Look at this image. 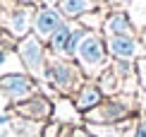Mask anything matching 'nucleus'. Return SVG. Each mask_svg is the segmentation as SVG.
<instances>
[{
  "mask_svg": "<svg viewBox=\"0 0 146 137\" xmlns=\"http://www.w3.org/2000/svg\"><path fill=\"white\" fill-rule=\"evenodd\" d=\"M5 123H10V116L7 113H0V125H5Z\"/></svg>",
  "mask_w": 146,
  "mask_h": 137,
  "instance_id": "nucleus-27",
  "label": "nucleus"
},
{
  "mask_svg": "<svg viewBox=\"0 0 146 137\" xmlns=\"http://www.w3.org/2000/svg\"><path fill=\"white\" fill-rule=\"evenodd\" d=\"M79 116H82V113L74 108V103H72L70 96H58L55 101H53V120H58L60 125L74 128Z\"/></svg>",
  "mask_w": 146,
  "mask_h": 137,
  "instance_id": "nucleus-12",
  "label": "nucleus"
},
{
  "mask_svg": "<svg viewBox=\"0 0 146 137\" xmlns=\"http://www.w3.org/2000/svg\"><path fill=\"white\" fill-rule=\"evenodd\" d=\"M106 15H108V10L106 7H96V10H91L86 12L84 17H79V27H84L86 32H98L101 34V29H103V22H106Z\"/></svg>",
  "mask_w": 146,
  "mask_h": 137,
  "instance_id": "nucleus-16",
  "label": "nucleus"
},
{
  "mask_svg": "<svg viewBox=\"0 0 146 137\" xmlns=\"http://www.w3.org/2000/svg\"><path fill=\"white\" fill-rule=\"evenodd\" d=\"M65 22H67V19H65L55 7H36L31 34L36 36V39H41L43 43H48V41H50V36L55 34Z\"/></svg>",
  "mask_w": 146,
  "mask_h": 137,
  "instance_id": "nucleus-9",
  "label": "nucleus"
},
{
  "mask_svg": "<svg viewBox=\"0 0 146 137\" xmlns=\"http://www.w3.org/2000/svg\"><path fill=\"white\" fill-rule=\"evenodd\" d=\"M134 67H137V82H139V87H141V89L146 91V55L137 60Z\"/></svg>",
  "mask_w": 146,
  "mask_h": 137,
  "instance_id": "nucleus-20",
  "label": "nucleus"
},
{
  "mask_svg": "<svg viewBox=\"0 0 146 137\" xmlns=\"http://www.w3.org/2000/svg\"><path fill=\"white\" fill-rule=\"evenodd\" d=\"M15 53H17V58H19V63L24 65V72L31 75L38 84L43 82L46 60H48V55H50L48 48H46V43L41 39H36L34 34H29V36H24V39L17 41Z\"/></svg>",
  "mask_w": 146,
  "mask_h": 137,
  "instance_id": "nucleus-3",
  "label": "nucleus"
},
{
  "mask_svg": "<svg viewBox=\"0 0 146 137\" xmlns=\"http://www.w3.org/2000/svg\"><path fill=\"white\" fill-rule=\"evenodd\" d=\"M10 51H15V48L0 46V65H5V63H7V58H10Z\"/></svg>",
  "mask_w": 146,
  "mask_h": 137,
  "instance_id": "nucleus-23",
  "label": "nucleus"
},
{
  "mask_svg": "<svg viewBox=\"0 0 146 137\" xmlns=\"http://www.w3.org/2000/svg\"><path fill=\"white\" fill-rule=\"evenodd\" d=\"M144 118H146V116H144Z\"/></svg>",
  "mask_w": 146,
  "mask_h": 137,
  "instance_id": "nucleus-31",
  "label": "nucleus"
},
{
  "mask_svg": "<svg viewBox=\"0 0 146 137\" xmlns=\"http://www.w3.org/2000/svg\"><path fill=\"white\" fill-rule=\"evenodd\" d=\"M0 94L10 101V108L27 99H31L34 94H38V82L27 72H7L0 77Z\"/></svg>",
  "mask_w": 146,
  "mask_h": 137,
  "instance_id": "nucleus-5",
  "label": "nucleus"
},
{
  "mask_svg": "<svg viewBox=\"0 0 146 137\" xmlns=\"http://www.w3.org/2000/svg\"><path fill=\"white\" fill-rule=\"evenodd\" d=\"M65 125H60L58 120H48L41 125V137H62Z\"/></svg>",
  "mask_w": 146,
  "mask_h": 137,
  "instance_id": "nucleus-19",
  "label": "nucleus"
},
{
  "mask_svg": "<svg viewBox=\"0 0 146 137\" xmlns=\"http://www.w3.org/2000/svg\"><path fill=\"white\" fill-rule=\"evenodd\" d=\"M43 82H48V87L58 91L60 96H74L77 89L86 82L84 72L79 70V65L74 60L60 58V55H48L46 60V70H43Z\"/></svg>",
  "mask_w": 146,
  "mask_h": 137,
  "instance_id": "nucleus-1",
  "label": "nucleus"
},
{
  "mask_svg": "<svg viewBox=\"0 0 146 137\" xmlns=\"http://www.w3.org/2000/svg\"><path fill=\"white\" fill-rule=\"evenodd\" d=\"M36 3H38V7H55L58 10L60 0H36Z\"/></svg>",
  "mask_w": 146,
  "mask_h": 137,
  "instance_id": "nucleus-24",
  "label": "nucleus"
},
{
  "mask_svg": "<svg viewBox=\"0 0 146 137\" xmlns=\"http://www.w3.org/2000/svg\"><path fill=\"white\" fill-rule=\"evenodd\" d=\"M36 7L38 5H15L12 10L0 15V29H5L15 41L29 36L31 34V27H34Z\"/></svg>",
  "mask_w": 146,
  "mask_h": 137,
  "instance_id": "nucleus-6",
  "label": "nucleus"
},
{
  "mask_svg": "<svg viewBox=\"0 0 146 137\" xmlns=\"http://www.w3.org/2000/svg\"><path fill=\"white\" fill-rule=\"evenodd\" d=\"M103 99H106V96H103L101 87L96 84V79H86V82L77 89V94L72 96V103H74V108L82 116H86L89 111H94L96 106L103 103Z\"/></svg>",
  "mask_w": 146,
  "mask_h": 137,
  "instance_id": "nucleus-11",
  "label": "nucleus"
},
{
  "mask_svg": "<svg viewBox=\"0 0 146 137\" xmlns=\"http://www.w3.org/2000/svg\"><path fill=\"white\" fill-rule=\"evenodd\" d=\"M12 113H17V118H22V120L48 123L53 120V99L46 94H34L31 99L12 106Z\"/></svg>",
  "mask_w": 146,
  "mask_h": 137,
  "instance_id": "nucleus-7",
  "label": "nucleus"
},
{
  "mask_svg": "<svg viewBox=\"0 0 146 137\" xmlns=\"http://www.w3.org/2000/svg\"><path fill=\"white\" fill-rule=\"evenodd\" d=\"M15 132H19L22 137H41V125H36V123H31V120H22V118H17L15 120Z\"/></svg>",
  "mask_w": 146,
  "mask_h": 137,
  "instance_id": "nucleus-18",
  "label": "nucleus"
},
{
  "mask_svg": "<svg viewBox=\"0 0 146 137\" xmlns=\"http://www.w3.org/2000/svg\"><path fill=\"white\" fill-rule=\"evenodd\" d=\"M132 3H134V0H106V7H110V10H127Z\"/></svg>",
  "mask_w": 146,
  "mask_h": 137,
  "instance_id": "nucleus-21",
  "label": "nucleus"
},
{
  "mask_svg": "<svg viewBox=\"0 0 146 137\" xmlns=\"http://www.w3.org/2000/svg\"><path fill=\"white\" fill-rule=\"evenodd\" d=\"M106 48H108L110 60L137 63L139 58L146 55V48L139 36H110V39H106Z\"/></svg>",
  "mask_w": 146,
  "mask_h": 137,
  "instance_id": "nucleus-8",
  "label": "nucleus"
},
{
  "mask_svg": "<svg viewBox=\"0 0 146 137\" xmlns=\"http://www.w3.org/2000/svg\"><path fill=\"white\" fill-rule=\"evenodd\" d=\"M72 137H94V135H91L86 128H74L72 130Z\"/></svg>",
  "mask_w": 146,
  "mask_h": 137,
  "instance_id": "nucleus-25",
  "label": "nucleus"
},
{
  "mask_svg": "<svg viewBox=\"0 0 146 137\" xmlns=\"http://www.w3.org/2000/svg\"><path fill=\"white\" fill-rule=\"evenodd\" d=\"M15 3H17V5H38L36 0H15Z\"/></svg>",
  "mask_w": 146,
  "mask_h": 137,
  "instance_id": "nucleus-26",
  "label": "nucleus"
},
{
  "mask_svg": "<svg viewBox=\"0 0 146 137\" xmlns=\"http://www.w3.org/2000/svg\"><path fill=\"white\" fill-rule=\"evenodd\" d=\"M132 101L134 99L129 96H110L103 99L101 106H96L94 111H89L84 116V120L89 125H120V123L129 120L134 108H132Z\"/></svg>",
  "mask_w": 146,
  "mask_h": 137,
  "instance_id": "nucleus-4",
  "label": "nucleus"
},
{
  "mask_svg": "<svg viewBox=\"0 0 146 137\" xmlns=\"http://www.w3.org/2000/svg\"><path fill=\"white\" fill-rule=\"evenodd\" d=\"M127 15H129L132 24L139 34L146 32V0H134V3L127 7Z\"/></svg>",
  "mask_w": 146,
  "mask_h": 137,
  "instance_id": "nucleus-17",
  "label": "nucleus"
},
{
  "mask_svg": "<svg viewBox=\"0 0 146 137\" xmlns=\"http://www.w3.org/2000/svg\"><path fill=\"white\" fill-rule=\"evenodd\" d=\"M101 34L106 39H110V36H139L129 15H127V10H108Z\"/></svg>",
  "mask_w": 146,
  "mask_h": 137,
  "instance_id": "nucleus-10",
  "label": "nucleus"
},
{
  "mask_svg": "<svg viewBox=\"0 0 146 137\" xmlns=\"http://www.w3.org/2000/svg\"><path fill=\"white\" fill-rule=\"evenodd\" d=\"M91 3H94L96 7H106V0H91Z\"/></svg>",
  "mask_w": 146,
  "mask_h": 137,
  "instance_id": "nucleus-28",
  "label": "nucleus"
},
{
  "mask_svg": "<svg viewBox=\"0 0 146 137\" xmlns=\"http://www.w3.org/2000/svg\"><path fill=\"white\" fill-rule=\"evenodd\" d=\"M132 137H146V118H139L134 130H132Z\"/></svg>",
  "mask_w": 146,
  "mask_h": 137,
  "instance_id": "nucleus-22",
  "label": "nucleus"
},
{
  "mask_svg": "<svg viewBox=\"0 0 146 137\" xmlns=\"http://www.w3.org/2000/svg\"><path fill=\"white\" fill-rule=\"evenodd\" d=\"M91 10H96V5L91 0H60L58 5V12L67 22H79V17H84Z\"/></svg>",
  "mask_w": 146,
  "mask_h": 137,
  "instance_id": "nucleus-13",
  "label": "nucleus"
},
{
  "mask_svg": "<svg viewBox=\"0 0 146 137\" xmlns=\"http://www.w3.org/2000/svg\"><path fill=\"white\" fill-rule=\"evenodd\" d=\"M72 32H74V22H65L62 27H60L58 32L50 36V41L46 43L48 53H50V55H60V58H65V51H67V43H70Z\"/></svg>",
  "mask_w": 146,
  "mask_h": 137,
  "instance_id": "nucleus-14",
  "label": "nucleus"
},
{
  "mask_svg": "<svg viewBox=\"0 0 146 137\" xmlns=\"http://www.w3.org/2000/svg\"><path fill=\"white\" fill-rule=\"evenodd\" d=\"M72 60L79 65V70L84 72L86 79H96L110 65V55H108V48H106V36L98 32H86V36L82 39Z\"/></svg>",
  "mask_w": 146,
  "mask_h": 137,
  "instance_id": "nucleus-2",
  "label": "nucleus"
},
{
  "mask_svg": "<svg viewBox=\"0 0 146 137\" xmlns=\"http://www.w3.org/2000/svg\"><path fill=\"white\" fill-rule=\"evenodd\" d=\"M72 130H74V128H65V132H62V137H72Z\"/></svg>",
  "mask_w": 146,
  "mask_h": 137,
  "instance_id": "nucleus-29",
  "label": "nucleus"
},
{
  "mask_svg": "<svg viewBox=\"0 0 146 137\" xmlns=\"http://www.w3.org/2000/svg\"><path fill=\"white\" fill-rule=\"evenodd\" d=\"M0 12H3V10H0Z\"/></svg>",
  "mask_w": 146,
  "mask_h": 137,
  "instance_id": "nucleus-30",
  "label": "nucleus"
},
{
  "mask_svg": "<svg viewBox=\"0 0 146 137\" xmlns=\"http://www.w3.org/2000/svg\"><path fill=\"white\" fill-rule=\"evenodd\" d=\"M96 84L101 87V91H103V96L106 99H110V96H120V89H122V79L117 77V72L113 70L110 65L106 67V70H103L98 77H96Z\"/></svg>",
  "mask_w": 146,
  "mask_h": 137,
  "instance_id": "nucleus-15",
  "label": "nucleus"
}]
</instances>
